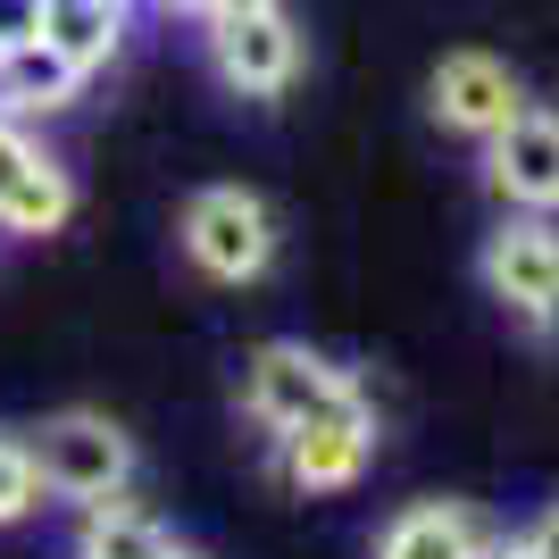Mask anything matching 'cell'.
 Wrapping results in <instances>:
<instances>
[{
	"instance_id": "cell-20",
	"label": "cell",
	"mask_w": 559,
	"mask_h": 559,
	"mask_svg": "<svg viewBox=\"0 0 559 559\" xmlns=\"http://www.w3.org/2000/svg\"><path fill=\"white\" fill-rule=\"evenodd\" d=\"M535 326H543V334L559 343V284H551V301H543V318H535Z\"/></svg>"
},
{
	"instance_id": "cell-16",
	"label": "cell",
	"mask_w": 559,
	"mask_h": 559,
	"mask_svg": "<svg viewBox=\"0 0 559 559\" xmlns=\"http://www.w3.org/2000/svg\"><path fill=\"white\" fill-rule=\"evenodd\" d=\"M34 151H43V142L25 134L17 117H0V201H9V185H17L25 167H34Z\"/></svg>"
},
{
	"instance_id": "cell-13",
	"label": "cell",
	"mask_w": 559,
	"mask_h": 559,
	"mask_svg": "<svg viewBox=\"0 0 559 559\" xmlns=\"http://www.w3.org/2000/svg\"><path fill=\"white\" fill-rule=\"evenodd\" d=\"M75 217V176L50 151H34V167H25L17 185H9V201H0V234H25V242H43V234H59Z\"/></svg>"
},
{
	"instance_id": "cell-4",
	"label": "cell",
	"mask_w": 559,
	"mask_h": 559,
	"mask_svg": "<svg viewBox=\"0 0 559 559\" xmlns=\"http://www.w3.org/2000/svg\"><path fill=\"white\" fill-rule=\"evenodd\" d=\"M201 43H210V68L226 93L242 100H284L301 84V25L284 9H259V17H201Z\"/></svg>"
},
{
	"instance_id": "cell-17",
	"label": "cell",
	"mask_w": 559,
	"mask_h": 559,
	"mask_svg": "<svg viewBox=\"0 0 559 559\" xmlns=\"http://www.w3.org/2000/svg\"><path fill=\"white\" fill-rule=\"evenodd\" d=\"M259 9H284V0H201V17H259Z\"/></svg>"
},
{
	"instance_id": "cell-15",
	"label": "cell",
	"mask_w": 559,
	"mask_h": 559,
	"mask_svg": "<svg viewBox=\"0 0 559 559\" xmlns=\"http://www.w3.org/2000/svg\"><path fill=\"white\" fill-rule=\"evenodd\" d=\"M25 43H43V0H0V59Z\"/></svg>"
},
{
	"instance_id": "cell-9",
	"label": "cell",
	"mask_w": 559,
	"mask_h": 559,
	"mask_svg": "<svg viewBox=\"0 0 559 559\" xmlns=\"http://www.w3.org/2000/svg\"><path fill=\"white\" fill-rule=\"evenodd\" d=\"M376 559H492V535L467 501H409L401 518H384Z\"/></svg>"
},
{
	"instance_id": "cell-3",
	"label": "cell",
	"mask_w": 559,
	"mask_h": 559,
	"mask_svg": "<svg viewBox=\"0 0 559 559\" xmlns=\"http://www.w3.org/2000/svg\"><path fill=\"white\" fill-rule=\"evenodd\" d=\"M176 234H185V259L210 284H259L276 267V210L251 185H201Z\"/></svg>"
},
{
	"instance_id": "cell-22",
	"label": "cell",
	"mask_w": 559,
	"mask_h": 559,
	"mask_svg": "<svg viewBox=\"0 0 559 559\" xmlns=\"http://www.w3.org/2000/svg\"><path fill=\"white\" fill-rule=\"evenodd\" d=\"M167 559H201V551H185V543H176V551H167Z\"/></svg>"
},
{
	"instance_id": "cell-10",
	"label": "cell",
	"mask_w": 559,
	"mask_h": 559,
	"mask_svg": "<svg viewBox=\"0 0 559 559\" xmlns=\"http://www.w3.org/2000/svg\"><path fill=\"white\" fill-rule=\"evenodd\" d=\"M43 43L93 84L126 43V0H43Z\"/></svg>"
},
{
	"instance_id": "cell-7",
	"label": "cell",
	"mask_w": 559,
	"mask_h": 559,
	"mask_svg": "<svg viewBox=\"0 0 559 559\" xmlns=\"http://www.w3.org/2000/svg\"><path fill=\"white\" fill-rule=\"evenodd\" d=\"M476 276H485V293L501 309H518L535 326L559 284V217H501L485 234V251H476Z\"/></svg>"
},
{
	"instance_id": "cell-1",
	"label": "cell",
	"mask_w": 559,
	"mask_h": 559,
	"mask_svg": "<svg viewBox=\"0 0 559 559\" xmlns=\"http://www.w3.org/2000/svg\"><path fill=\"white\" fill-rule=\"evenodd\" d=\"M343 409H368V393H359V376H350V368H334L326 350L259 343L251 359H242V418H251L267 443H284L293 426L343 418Z\"/></svg>"
},
{
	"instance_id": "cell-8",
	"label": "cell",
	"mask_w": 559,
	"mask_h": 559,
	"mask_svg": "<svg viewBox=\"0 0 559 559\" xmlns=\"http://www.w3.org/2000/svg\"><path fill=\"white\" fill-rule=\"evenodd\" d=\"M376 460V401L368 409H343V418H318V426H293L276 443V467L293 492H350Z\"/></svg>"
},
{
	"instance_id": "cell-11",
	"label": "cell",
	"mask_w": 559,
	"mask_h": 559,
	"mask_svg": "<svg viewBox=\"0 0 559 559\" xmlns=\"http://www.w3.org/2000/svg\"><path fill=\"white\" fill-rule=\"evenodd\" d=\"M75 93H84V75H75L50 43H25V50L0 59V117H17V126L25 117H59Z\"/></svg>"
},
{
	"instance_id": "cell-6",
	"label": "cell",
	"mask_w": 559,
	"mask_h": 559,
	"mask_svg": "<svg viewBox=\"0 0 559 559\" xmlns=\"http://www.w3.org/2000/svg\"><path fill=\"white\" fill-rule=\"evenodd\" d=\"M426 109H435L443 134H460V142L485 151V142L526 109V84H518L492 50H451L443 68H435V84H426Z\"/></svg>"
},
{
	"instance_id": "cell-5",
	"label": "cell",
	"mask_w": 559,
	"mask_h": 559,
	"mask_svg": "<svg viewBox=\"0 0 559 559\" xmlns=\"http://www.w3.org/2000/svg\"><path fill=\"white\" fill-rule=\"evenodd\" d=\"M485 185L510 217H559V117L526 109L485 142Z\"/></svg>"
},
{
	"instance_id": "cell-18",
	"label": "cell",
	"mask_w": 559,
	"mask_h": 559,
	"mask_svg": "<svg viewBox=\"0 0 559 559\" xmlns=\"http://www.w3.org/2000/svg\"><path fill=\"white\" fill-rule=\"evenodd\" d=\"M526 535H535V551H543V559H559V501L535 518V526H526Z\"/></svg>"
},
{
	"instance_id": "cell-12",
	"label": "cell",
	"mask_w": 559,
	"mask_h": 559,
	"mask_svg": "<svg viewBox=\"0 0 559 559\" xmlns=\"http://www.w3.org/2000/svg\"><path fill=\"white\" fill-rule=\"evenodd\" d=\"M176 535H167L159 518L142 510L134 492L126 501H100V510L75 518V559H167Z\"/></svg>"
},
{
	"instance_id": "cell-14",
	"label": "cell",
	"mask_w": 559,
	"mask_h": 559,
	"mask_svg": "<svg viewBox=\"0 0 559 559\" xmlns=\"http://www.w3.org/2000/svg\"><path fill=\"white\" fill-rule=\"evenodd\" d=\"M43 467H34V451L17 443V435H0V526H25V518L43 510Z\"/></svg>"
},
{
	"instance_id": "cell-21",
	"label": "cell",
	"mask_w": 559,
	"mask_h": 559,
	"mask_svg": "<svg viewBox=\"0 0 559 559\" xmlns=\"http://www.w3.org/2000/svg\"><path fill=\"white\" fill-rule=\"evenodd\" d=\"M151 9H192V17H201V0H151Z\"/></svg>"
},
{
	"instance_id": "cell-19",
	"label": "cell",
	"mask_w": 559,
	"mask_h": 559,
	"mask_svg": "<svg viewBox=\"0 0 559 559\" xmlns=\"http://www.w3.org/2000/svg\"><path fill=\"white\" fill-rule=\"evenodd\" d=\"M492 559H543V551H535V535H510V543H492Z\"/></svg>"
},
{
	"instance_id": "cell-2",
	"label": "cell",
	"mask_w": 559,
	"mask_h": 559,
	"mask_svg": "<svg viewBox=\"0 0 559 559\" xmlns=\"http://www.w3.org/2000/svg\"><path fill=\"white\" fill-rule=\"evenodd\" d=\"M34 467H43V492L50 501H75V510H100V501H126L134 492V435L100 409H59L25 435Z\"/></svg>"
}]
</instances>
